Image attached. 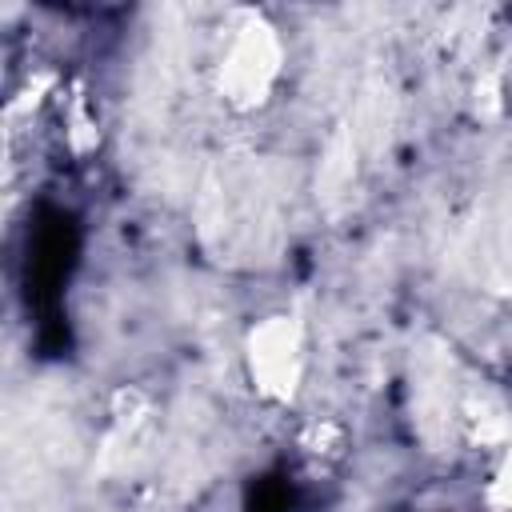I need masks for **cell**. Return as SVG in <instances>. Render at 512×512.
Wrapping results in <instances>:
<instances>
[{"label":"cell","instance_id":"5","mask_svg":"<svg viewBox=\"0 0 512 512\" xmlns=\"http://www.w3.org/2000/svg\"><path fill=\"white\" fill-rule=\"evenodd\" d=\"M64 136H68V148L76 156H88L100 144V128H96V116L88 112V100L84 96H72V104L64 112Z\"/></svg>","mask_w":512,"mask_h":512},{"label":"cell","instance_id":"3","mask_svg":"<svg viewBox=\"0 0 512 512\" xmlns=\"http://www.w3.org/2000/svg\"><path fill=\"white\" fill-rule=\"evenodd\" d=\"M456 420H460V432L468 436V444H476V448H488L500 456L512 444V408L496 392L472 388L456 404Z\"/></svg>","mask_w":512,"mask_h":512},{"label":"cell","instance_id":"2","mask_svg":"<svg viewBox=\"0 0 512 512\" xmlns=\"http://www.w3.org/2000/svg\"><path fill=\"white\" fill-rule=\"evenodd\" d=\"M244 376L268 404H292L308 376V328L296 312H268L244 332Z\"/></svg>","mask_w":512,"mask_h":512},{"label":"cell","instance_id":"4","mask_svg":"<svg viewBox=\"0 0 512 512\" xmlns=\"http://www.w3.org/2000/svg\"><path fill=\"white\" fill-rule=\"evenodd\" d=\"M300 452L316 464H336L348 452V428L340 420H308L300 432Z\"/></svg>","mask_w":512,"mask_h":512},{"label":"cell","instance_id":"6","mask_svg":"<svg viewBox=\"0 0 512 512\" xmlns=\"http://www.w3.org/2000/svg\"><path fill=\"white\" fill-rule=\"evenodd\" d=\"M484 504L492 512H512V444L492 464V476L484 484Z\"/></svg>","mask_w":512,"mask_h":512},{"label":"cell","instance_id":"7","mask_svg":"<svg viewBox=\"0 0 512 512\" xmlns=\"http://www.w3.org/2000/svg\"><path fill=\"white\" fill-rule=\"evenodd\" d=\"M476 112L480 116H496L500 112V80L496 76H484L476 84Z\"/></svg>","mask_w":512,"mask_h":512},{"label":"cell","instance_id":"1","mask_svg":"<svg viewBox=\"0 0 512 512\" xmlns=\"http://www.w3.org/2000/svg\"><path fill=\"white\" fill-rule=\"evenodd\" d=\"M284 72L288 48L280 28L264 12H236L212 60V84L220 104L236 116H252L272 104Z\"/></svg>","mask_w":512,"mask_h":512}]
</instances>
